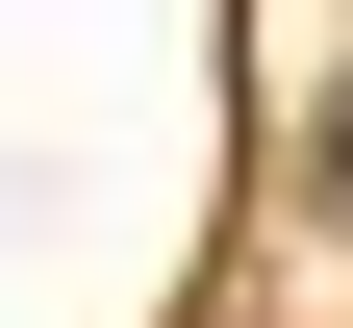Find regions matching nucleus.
<instances>
[{"mask_svg": "<svg viewBox=\"0 0 353 328\" xmlns=\"http://www.w3.org/2000/svg\"><path fill=\"white\" fill-rule=\"evenodd\" d=\"M303 177H328V202H353V76H328V126H303Z\"/></svg>", "mask_w": 353, "mask_h": 328, "instance_id": "f257e3e1", "label": "nucleus"}]
</instances>
